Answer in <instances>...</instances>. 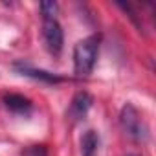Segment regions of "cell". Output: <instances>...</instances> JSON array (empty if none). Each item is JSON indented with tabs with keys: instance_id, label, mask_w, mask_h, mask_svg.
<instances>
[{
	"instance_id": "6da1fadb",
	"label": "cell",
	"mask_w": 156,
	"mask_h": 156,
	"mask_svg": "<svg viewBox=\"0 0 156 156\" xmlns=\"http://www.w3.org/2000/svg\"><path fill=\"white\" fill-rule=\"evenodd\" d=\"M99 44H101V35L94 33L83 41H79L73 46V70L75 75L79 77H87L92 73L96 61H98V53H99Z\"/></svg>"
},
{
	"instance_id": "7a4b0ae2",
	"label": "cell",
	"mask_w": 156,
	"mask_h": 156,
	"mask_svg": "<svg viewBox=\"0 0 156 156\" xmlns=\"http://www.w3.org/2000/svg\"><path fill=\"white\" fill-rule=\"evenodd\" d=\"M119 125H121L123 132L129 138H132L134 141H145L149 138L147 123H145L143 116L140 114V110L132 103H127L121 108V112H119Z\"/></svg>"
},
{
	"instance_id": "3957f363",
	"label": "cell",
	"mask_w": 156,
	"mask_h": 156,
	"mask_svg": "<svg viewBox=\"0 0 156 156\" xmlns=\"http://www.w3.org/2000/svg\"><path fill=\"white\" fill-rule=\"evenodd\" d=\"M42 39L46 44V50L51 55H61L62 44H64V33L57 19H44L42 22Z\"/></svg>"
},
{
	"instance_id": "277c9868",
	"label": "cell",
	"mask_w": 156,
	"mask_h": 156,
	"mask_svg": "<svg viewBox=\"0 0 156 156\" xmlns=\"http://www.w3.org/2000/svg\"><path fill=\"white\" fill-rule=\"evenodd\" d=\"M92 103H94V98H92L88 92H85V90L77 92V94L73 96L72 103H70L68 118H70L72 121H79V119H83V118L88 114V110H90Z\"/></svg>"
},
{
	"instance_id": "5b68a950",
	"label": "cell",
	"mask_w": 156,
	"mask_h": 156,
	"mask_svg": "<svg viewBox=\"0 0 156 156\" xmlns=\"http://www.w3.org/2000/svg\"><path fill=\"white\" fill-rule=\"evenodd\" d=\"M4 105L8 110L17 112V114H24L31 110V101L20 94H6L4 96Z\"/></svg>"
},
{
	"instance_id": "8992f818",
	"label": "cell",
	"mask_w": 156,
	"mask_h": 156,
	"mask_svg": "<svg viewBox=\"0 0 156 156\" xmlns=\"http://www.w3.org/2000/svg\"><path fill=\"white\" fill-rule=\"evenodd\" d=\"M15 68H17L22 75L33 77V79H41V81H44V83H59V81H62L59 75L48 73V72H44V70H35V68H31V66H28V64H22V62H17Z\"/></svg>"
},
{
	"instance_id": "52a82bcc",
	"label": "cell",
	"mask_w": 156,
	"mask_h": 156,
	"mask_svg": "<svg viewBox=\"0 0 156 156\" xmlns=\"http://www.w3.org/2000/svg\"><path fill=\"white\" fill-rule=\"evenodd\" d=\"M99 143V134L96 130H87L81 138V156H98Z\"/></svg>"
},
{
	"instance_id": "ba28073f",
	"label": "cell",
	"mask_w": 156,
	"mask_h": 156,
	"mask_svg": "<svg viewBox=\"0 0 156 156\" xmlns=\"http://www.w3.org/2000/svg\"><path fill=\"white\" fill-rule=\"evenodd\" d=\"M39 9H41L44 19H55V13H57L59 6H57V2H41Z\"/></svg>"
},
{
	"instance_id": "9c48e42d",
	"label": "cell",
	"mask_w": 156,
	"mask_h": 156,
	"mask_svg": "<svg viewBox=\"0 0 156 156\" xmlns=\"http://www.w3.org/2000/svg\"><path fill=\"white\" fill-rule=\"evenodd\" d=\"M22 156H48L46 145H30L22 151Z\"/></svg>"
},
{
	"instance_id": "30bf717a",
	"label": "cell",
	"mask_w": 156,
	"mask_h": 156,
	"mask_svg": "<svg viewBox=\"0 0 156 156\" xmlns=\"http://www.w3.org/2000/svg\"><path fill=\"white\" fill-rule=\"evenodd\" d=\"M127 156H138V154H127Z\"/></svg>"
}]
</instances>
